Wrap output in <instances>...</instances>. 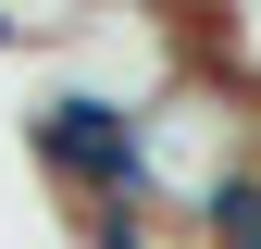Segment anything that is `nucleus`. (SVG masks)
<instances>
[{
	"label": "nucleus",
	"instance_id": "obj_1",
	"mask_svg": "<svg viewBox=\"0 0 261 249\" xmlns=\"http://www.w3.org/2000/svg\"><path fill=\"white\" fill-rule=\"evenodd\" d=\"M249 162H261V112L224 75H199V62L137 112V212H162L174 237H199L212 212L249 187Z\"/></svg>",
	"mask_w": 261,
	"mask_h": 249
},
{
	"label": "nucleus",
	"instance_id": "obj_2",
	"mask_svg": "<svg viewBox=\"0 0 261 249\" xmlns=\"http://www.w3.org/2000/svg\"><path fill=\"white\" fill-rule=\"evenodd\" d=\"M25 162H38V187L62 212H112V200H137V112L38 75V100H25Z\"/></svg>",
	"mask_w": 261,
	"mask_h": 249
},
{
	"label": "nucleus",
	"instance_id": "obj_3",
	"mask_svg": "<svg viewBox=\"0 0 261 249\" xmlns=\"http://www.w3.org/2000/svg\"><path fill=\"white\" fill-rule=\"evenodd\" d=\"M187 50H199V75H224L237 100L261 112V0H224V13H187Z\"/></svg>",
	"mask_w": 261,
	"mask_h": 249
},
{
	"label": "nucleus",
	"instance_id": "obj_4",
	"mask_svg": "<svg viewBox=\"0 0 261 249\" xmlns=\"http://www.w3.org/2000/svg\"><path fill=\"white\" fill-rule=\"evenodd\" d=\"M62 13H25V0H0V62H50Z\"/></svg>",
	"mask_w": 261,
	"mask_h": 249
}]
</instances>
